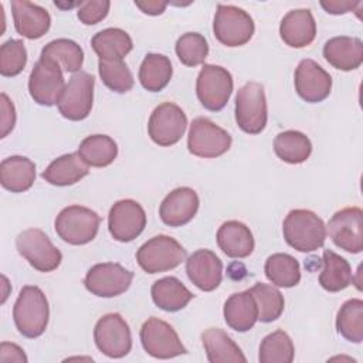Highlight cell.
<instances>
[{"label": "cell", "instance_id": "6da1fadb", "mask_svg": "<svg viewBox=\"0 0 363 363\" xmlns=\"http://www.w3.org/2000/svg\"><path fill=\"white\" fill-rule=\"evenodd\" d=\"M48 318L50 306L44 292L35 285L23 286L13 306L17 330L28 339H35L45 332Z\"/></svg>", "mask_w": 363, "mask_h": 363}, {"label": "cell", "instance_id": "7a4b0ae2", "mask_svg": "<svg viewBox=\"0 0 363 363\" xmlns=\"http://www.w3.org/2000/svg\"><path fill=\"white\" fill-rule=\"evenodd\" d=\"M286 244L301 252H312L325 244L326 227L320 217L305 208L291 210L282 224Z\"/></svg>", "mask_w": 363, "mask_h": 363}, {"label": "cell", "instance_id": "3957f363", "mask_svg": "<svg viewBox=\"0 0 363 363\" xmlns=\"http://www.w3.org/2000/svg\"><path fill=\"white\" fill-rule=\"evenodd\" d=\"M101 217L84 206H68L62 208L54 223L58 237L71 245H84L91 242L99 230Z\"/></svg>", "mask_w": 363, "mask_h": 363}, {"label": "cell", "instance_id": "277c9868", "mask_svg": "<svg viewBox=\"0 0 363 363\" xmlns=\"http://www.w3.org/2000/svg\"><path fill=\"white\" fill-rule=\"evenodd\" d=\"M186 259V250L173 237L159 234L142 244L136 252L139 267L147 274L174 269Z\"/></svg>", "mask_w": 363, "mask_h": 363}, {"label": "cell", "instance_id": "5b68a950", "mask_svg": "<svg viewBox=\"0 0 363 363\" xmlns=\"http://www.w3.org/2000/svg\"><path fill=\"white\" fill-rule=\"evenodd\" d=\"M268 119L267 98L262 84L250 81L235 95V122L250 135H258L265 129Z\"/></svg>", "mask_w": 363, "mask_h": 363}, {"label": "cell", "instance_id": "8992f818", "mask_svg": "<svg viewBox=\"0 0 363 363\" xmlns=\"http://www.w3.org/2000/svg\"><path fill=\"white\" fill-rule=\"evenodd\" d=\"M254 20L242 9L231 4H218L214 16L213 31L216 38L227 47L247 44L254 35Z\"/></svg>", "mask_w": 363, "mask_h": 363}, {"label": "cell", "instance_id": "52a82bcc", "mask_svg": "<svg viewBox=\"0 0 363 363\" xmlns=\"http://www.w3.org/2000/svg\"><path fill=\"white\" fill-rule=\"evenodd\" d=\"M18 254L37 271L51 272L57 269L62 261V254L50 241L48 235L40 228H28L21 231L16 238Z\"/></svg>", "mask_w": 363, "mask_h": 363}, {"label": "cell", "instance_id": "ba28073f", "mask_svg": "<svg viewBox=\"0 0 363 363\" xmlns=\"http://www.w3.org/2000/svg\"><path fill=\"white\" fill-rule=\"evenodd\" d=\"M233 77L228 69L220 65L204 64L196 81V94L200 104L211 111H221L233 92Z\"/></svg>", "mask_w": 363, "mask_h": 363}, {"label": "cell", "instance_id": "9c48e42d", "mask_svg": "<svg viewBox=\"0 0 363 363\" xmlns=\"http://www.w3.org/2000/svg\"><path fill=\"white\" fill-rule=\"evenodd\" d=\"M231 142L230 133L208 118L193 119L187 136V147L191 155L204 159L218 157L231 147Z\"/></svg>", "mask_w": 363, "mask_h": 363}, {"label": "cell", "instance_id": "30bf717a", "mask_svg": "<svg viewBox=\"0 0 363 363\" xmlns=\"http://www.w3.org/2000/svg\"><path fill=\"white\" fill-rule=\"evenodd\" d=\"M95 78L85 72L78 71L72 74L64 92L57 104L60 113L68 121H82L92 109Z\"/></svg>", "mask_w": 363, "mask_h": 363}, {"label": "cell", "instance_id": "8fae6325", "mask_svg": "<svg viewBox=\"0 0 363 363\" xmlns=\"http://www.w3.org/2000/svg\"><path fill=\"white\" fill-rule=\"evenodd\" d=\"M94 340L99 352L112 359L125 357L132 349L129 325L119 313H106L94 328Z\"/></svg>", "mask_w": 363, "mask_h": 363}, {"label": "cell", "instance_id": "7c38bea8", "mask_svg": "<svg viewBox=\"0 0 363 363\" xmlns=\"http://www.w3.org/2000/svg\"><path fill=\"white\" fill-rule=\"evenodd\" d=\"M139 336L145 352L152 357L172 359L187 353L173 326L159 318L152 316L145 320Z\"/></svg>", "mask_w": 363, "mask_h": 363}, {"label": "cell", "instance_id": "4fadbf2b", "mask_svg": "<svg viewBox=\"0 0 363 363\" xmlns=\"http://www.w3.org/2000/svg\"><path fill=\"white\" fill-rule=\"evenodd\" d=\"M187 128V116L183 109L173 102L157 105L150 113L147 122V133L159 146L176 145L184 135Z\"/></svg>", "mask_w": 363, "mask_h": 363}, {"label": "cell", "instance_id": "5bb4252c", "mask_svg": "<svg viewBox=\"0 0 363 363\" xmlns=\"http://www.w3.org/2000/svg\"><path fill=\"white\" fill-rule=\"evenodd\" d=\"M133 272L116 262H101L89 268L84 278L85 288L95 296L113 298L126 292Z\"/></svg>", "mask_w": 363, "mask_h": 363}, {"label": "cell", "instance_id": "9a60e30c", "mask_svg": "<svg viewBox=\"0 0 363 363\" xmlns=\"http://www.w3.org/2000/svg\"><path fill=\"white\" fill-rule=\"evenodd\" d=\"M333 244L350 254L363 250V211L359 207H345L336 211L328 223Z\"/></svg>", "mask_w": 363, "mask_h": 363}, {"label": "cell", "instance_id": "2e32d148", "mask_svg": "<svg viewBox=\"0 0 363 363\" xmlns=\"http://www.w3.org/2000/svg\"><path fill=\"white\" fill-rule=\"evenodd\" d=\"M65 88L61 68L48 60L40 58L33 67L28 78V92L34 102L43 106L58 104Z\"/></svg>", "mask_w": 363, "mask_h": 363}, {"label": "cell", "instance_id": "e0dca14e", "mask_svg": "<svg viewBox=\"0 0 363 363\" xmlns=\"http://www.w3.org/2000/svg\"><path fill=\"white\" fill-rule=\"evenodd\" d=\"M146 227V213L143 207L132 200L116 201L108 214V228L111 235L121 242H129L139 237Z\"/></svg>", "mask_w": 363, "mask_h": 363}, {"label": "cell", "instance_id": "ac0fdd59", "mask_svg": "<svg viewBox=\"0 0 363 363\" xmlns=\"http://www.w3.org/2000/svg\"><path fill=\"white\" fill-rule=\"evenodd\" d=\"M295 91L309 104L322 102L332 89V77L313 60H302L295 69Z\"/></svg>", "mask_w": 363, "mask_h": 363}, {"label": "cell", "instance_id": "d6986e66", "mask_svg": "<svg viewBox=\"0 0 363 363\" xmlns=\"http://www.w3.org/2000/svg\"><path fill=\"white\" fill-rule=\"evenodd\" d=\"M200 200L190 187H177L172 190L159 207V216L166 225L182 227L197 214Z\"/></svg>", "mask_w": 363, "mask_h": 363}, {"label": "cell", "instance_id": "ffe728a7", "mask_svg": "<svg viewBox=\"0 0 363 363\" xmlns=\"http://www.w3.org/2000/svg\"><path fill=\"white\" fill-rule=\"evenodd\" d=\"M189 279L201 291L211 292L221 284L223 262L210 250H197L186 261Z\"/></svg>", "mask_w": 363, "mask_h": 363}, {"label": "cell", "instance_id": "44dd1931", "mask_svg": "<svg viewBox=\"0 0 363 363\" xmlns=\"http://www.w3.org/2000/svg\"><path fill=\"white\" fill-rule=\"evenodd\" d=\"M11 11L16 31L28 40L41 38L50 30V13L38 4L24 0H13Z\"/></svg>", "mask_w": 363, "mask_h": 363}, {"label": "cell", "instance_id": "7402d4cb", "mask_svg": "<svg viewBox=\"0 0 363 363\" xmlns=\"http://www.w3.org/2000/svg\"><path fill=\"white\" fill-rule=\"evenodd\" d=\"M282 41L292 48H303L316 37V23L308 9L288 11L279 24Z\"/></svg>", "mask_w": 363, "mask_h": 363}, {"label": "cell", "instance_id": "603a6c76", "mask_svg": "<svg viewBox=\"0 0 363 363\" xmlns=\"http://www.w3.org/2000/svg\"><path fill=\"white\" fill-rule=\"evenodd\" d=\"M323 57L336 69L353 71L363 62V43L357 37H333L325 43Z\"/></svg>", "mask_w": 363, "mask_h": 363}, {"label": "cell", "instance_id": "cb8c5ba5", "mask_svg": "<svg viewBox=\"0 0 363 363\" xmlns=\"http://www.w3.org/2000/svg\"><path fill=\"white\" fill-rule=\"evenodd\" d=\"M216 238L220 250L230 258H245L252 254L255 247L251 230L237 220L223 223Z\"/></svg>", "mask_w": 363, "mask_h": 363}, {"label": "cell", "instance_id": "d4e9b609", "mask_svg": "<svg viewBox=\"0 0 363 363\" xmlns=\"http://www.w3.org/2000/svg\"><path fill=\"white\" fill-rule=\"evenodd\" d=\"M201 343L210 363H245L247 357L235 342L220 328H208L201 333Z\"/></svg>", "mask_w": 363, "mask_h": 363}, {"label": "cell", "instance_id": "484cf974", "mask_svg": "<svg viewBox=\"0 0 363 363\" xmlns=\"http://www.w3.org/2000/svg\"><path fill=\"white\" fill-rule=\"evenodd\" d=\"M224 320L237 332H248L258 320V309L250 291L233 294L224 303Z\"/></svg>", "mask_w": 363, "mask_h": 363}, {"label": "cell", "instance_id": "4316f807", "mask_svg": "<svg viewBox=\"0 0 363 363\" xmlns=\"http://www.w3.org/2000/svg\"><path fill=\"white\" fill-rule=\"evenodd\" d=\"M35 180V164L26 156H10L0 164V183L11 193L27 191Z\"/></svg>", "mask_w": 363, "mask_h": 363}, {"label": "cell", "instance_id": "83f0119b", "mask_svg": "<svg viewBox=\"0 0 363 363\" xmlns=\"http://www.w3.org/2000/svg\"><path fill=\"white\" fill-rule=\"evenodd\" d=\"M88 164L78 153H67L54 159L41 177L52 186H71L88 174Z\"/></svg>", "mask_w": 363, "mask_h": 363}, {"label": "cell", "instance_id": "f1b7e54d", "mask_svg": "<svg viewBox=\"0 0 363 363\" xmlns=\"http://www.w3.org/2000/svg\"><path fill=\"white\" fill-rule=\"evenodd\" d=\"M150 294L155 305L166 312H177L194 298L176 277H164L155 281Z\"/></svg>", "mask_w": 363, "mask_h": 363}, {"label": "cell", "instance_id": "f546056e", "mask_svg": "<svg viewBox=\"0 0 363 363\" xmlns=\"http://www.w3.org/2000/svg\"><path fill=\"white\" fill-rule=\"evenodd\" d=\"M91 47L99 60L115 61L123 60L130 52L133 43L125 30L111 27L96 33L91 40Z\"/></svg>", "mask_w": 363, "mask_h": 363}, {"label": "cell", "instance_id": "4dcf8cb0", "mask_svg": "<svg viewBox=\"0 0 363 363\" xmlns=\"http://www.w3.org/2000/svg\"><path fill=\"white\" fill-rule=\"evenodd\" d=\"M323 268L319 274V284L328 292H339L347 288L353 281L349 262L330 250H325L322 255Z\"/></svg>", "mask_w": 363, "mask_h": 363}, {"label": "cell", "instance_id": "1f68e13d", "mask_svg": "<svg viewBox=\"0 0 363 363\" xmlns=\"http://www.w3.org/2000/svg\"><path fill=\"white\" fill-rule=\"evenodd\" d=\"M40 58L51 61L58 68H61V71L75 74L82 67L84 51L72 40L57 38L44 45Z\"/></svg>", "mask_w": 363, "mask_h": 363}, {"label": "cell", "instance_id": "d6a6232c", "mask_svg": "<svg viewBox=\"0 0 363 363\" xmlns=\"http://www.w3.org/2000/svg\"><path fill=\"white\" fill-rule=\"evenodd\" d=\"M173 68L170 60L163 54H146L140 68L139 81L146 91L159 92L167 86L172 79Z\"/></svg>", "mask_w": 363, "mask_h": 363}, {"label": "cell", "instance_id": "836d02e7", "mask_svg": "<svg viewBox=\"0 0 363 363\" xmlns=\"http://www.w3.org/2000/svg\"><path fill=\"white\" fill-rule=\"evenodd\" d=\"M274 152L282 162L299 164L309 159L312 143L309 138L299 130H285L275 136Z\"/></svg>", "mask_w": 363, "mask_h": 363}, {"label": "cell", "instance_id": "e575fe53", "mask_svg": "<svg viewBox=\"0 0 363 363\" xmlns=\"http://www.w3.org/2000/svg\"><path fill=\"white\" fill-rule=\"evenodd\" d=\"M77 153L88 166L105 167L116 159L118 145L108 135H91L79 143Z\"/></svg>", "mask_w": 363, "mask_h": 363}, {"label": "cell", "instance_id": "d590c367", "mask_svg": "<svg viewBox=\"0 0 363 363\" xmlns=\"http://www.w3.org/2000/svg\"><path fill=\"white\" fill-rule=\"evenodd\" d=\"M265 277L275 285L281 288L296 286L301 281V267L299 262L289 254L277 252L267 258L264 265Z\"/></svg>", "mask_w": 363, "mask_h": 363}, {"label": "cell", "instance_id": "8d00e7d4", "mask_svg": "<svg viewBox=\"0 0 363 363\" xmlns=\"http://www.w3.org/2000/svg\"><path fill=\"white\" fill-rule=\"evenodd\" d=\"M336 329L340 336L352 343L363 340V301L353 298L346 301L336 316Z\"/></svg>", "mask_w": 363, "mask_h": 363}, {"label": "cell", "instance_id": "74e56055", "mask_svg": "<svg viewBox=\"0 0 363 363\" xmlns=\"http://www.w3.org/2000/svg\"><path fill=\"white\" fill-rule=\"evenodd\" d=\"M248 291L255 299L257 309H258V320L264 323H269L277 320L282 315L285 301L282 294L275 286L257 282Z\"/></svg>", "mask_w": 363, "mask_h": 363}, {"label": "cell", "instance_id": "f35d334b", "mask_svg": "<svg viewBox=\"0 0 363 363\" xmlns=\"http://www.w3.org/2000/svg\"><path fill=\"white\" fill-rule=\"evenodd\" d=\"M295 347L289 335L281 329L267 335L259 345V363H291Z\"/></svg>", "mask_w": 363, "mask_h": 363}, {"label": "cell", "instance_id": "ab89813d", "mask_svg": "<svg viewBox=\"0 0 363 363\" xmlns=\"http://www.w3.org/2000/svg\"><path fill=\"white\" fill-rule=\"evenodd\" d=\"M98 72L102 82L113 92L125 94L133 88V84H135L133 75L128 68V65L123 62V60H115V61L99 60Z\"/></svg>", "mask_w": 363, "mask_h": 363}, {"label": "cell", "instance_id": "60d3db41", "mask_svg": "<svg viewBox=\"0 0 363 363\" xmlns=\"http://www.w3.org/2000/svg\"><path fill=\"white\" fill-rule=\"evenodd\" d=\"M174 50L182 64L197 67L204 64V60L208 55V43L204 35L199 33H186L176 41Z\"/></svg>", "mask_w": 363, "mask_h": 363}, {"label": "cell", "instance_id": "b9f144b4", "mask_svg": "<svg viewBox=\"0 0 363 363\" xmlns=\"http://www.w3.org/2000/svg\"><path fill=\"white\" fill-rule=\"evenodd\" d=\"M27 64V51L21 40H7L0 47V74L3 77L18 75Z\"/></svg>", "mask_w": 363, "mask_h": 363}, {"label": "cell", "instance_id": "7bdbcfd3", "mask_svg": "<svg viewBox=\"0 0 363 363\" xmlns=\"http://www.w3.org/2000/svg\"><path fill=\"white\" fill-rule=\"evenodd\" d=\"M109 7H111V3L108 0L82 1L78 7L77 16L82 24L94 26L108 16Z\"/></svg>", "mask_w": 363, "mask_h": 363}, {"label": "cell", "instance_id": "ee69618b", "mask_svg": "<svg viewBox=\"0 0 363 363\" xmlns=\"http://www.w3.org/2000/svg\"><path fill=\"white\" fill-rule=\"evenodd\" d=\"M0 109H1L0 138H6L13 130V128L16 125V109H14L13 102L9 99V96L4 92H1V95H0Z\"/></svg>", "mask_w": 363, "mask_h": 363}, {"label": "cell", "instance_id": "f6af8a7d", "mask_svg": "<svg viewBox=\"0 0 363 363\" xmlns=\"http://www.w3.org/2000/svg\"><path fill=\"white\" fill-rule=\"evenodd\" d=\"M27 356L24 353V350L14 345V343H9V342H3L0 345V362L6 363V362H17V363H27Z\"/></svg>", "mask_w": 363, "mask_h": 363}, {"label": "cell", "instance_id": "bcb514c9", "mask_svg": "<svg viewBox=\"0 0 363 363\" xmlns=\"http://www.w3.org/2000/svg\"><path fill=\"white\" fill-rule=\"evenodd\" d=\"M360 1H320V6L326 10V13L329 14H345L349 13L352 10H354V7L360 6Z\"/></svg>", "mask_w": 363, "mask_h": 363}, {"label": "cell", "instance_id": "7dc6e473", "mask_svg": "<svg viewBox=\"0 0 363 363\" xmlns=\"http://www.w3.org/2000/svg\"><path fill=\"white\" fill-rule=\"evenodd\" d=\"M135 6L140 9L145 14L149 16H159L164 11L167 7V3L164 1H135Z\"/></svg>", "mask_w": 363, "mask_h": 363}]
</instances>
